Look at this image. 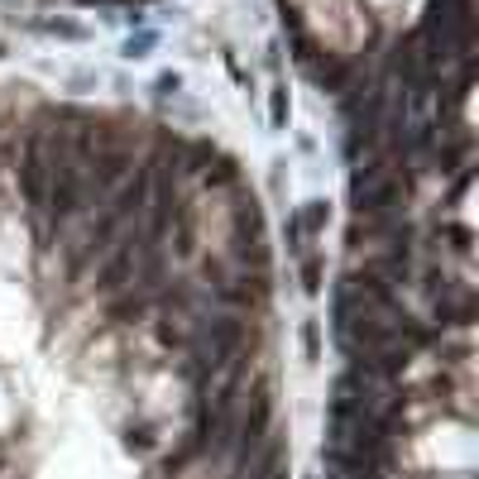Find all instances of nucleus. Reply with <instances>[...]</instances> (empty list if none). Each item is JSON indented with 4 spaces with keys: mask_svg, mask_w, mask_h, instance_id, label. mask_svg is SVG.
Listing matches in <instances>:
<instances>
[{
    "mask_svg": "<svg viewBox=\"0 0 479 479\" xmlns=\"http://www.w3.org/2000/svg\"><path fill=\"white\" fill-rule=\"evenodd\" d=\"M120 441H125V451H153L159 446V432H153V422H130L120 432Z\"/></svg>",
    "mask_w": 479,
    "mask_h": 479,
    "instance_id": "f03ea898",
    "label": "nucleus"
},
{
    "mask_svg": "<svg viewBox=\"0 0 479 479\" xmlns=\"http://www.w3.org/2000/svg\"><path fill=\"white\" fill-rule=\"evenodd\" d=\"M153 54V34H140V39H130L125 48V58H149Z\"/></svg>",
    "mask_w": 479,
    "mask_h": 479,
    "instance_id": "39448f33",
    "label": "nucleus"
},
{
    "mask_svg": "<svg viewBox=\"0 0 479 479\" xmlns=\"http://www.w3.org/2000/svg\"><path fill=\"white\" fill-rule=\"evenodd\" d=\"M327 220H331V207L321 197H312L307 207L298 211V230H307V235H317V230H327Z\"/></svg>",
    "mask_w": 479,
    "mask_h": 479,
    "instance_id": "7ed1b4c3",
    "label": "nucleus"
},
{
    "mask_svg": "<svg viewBox=\"0 0 479 479\" xmlns=\"http://www.w3.org/2000/svg\"><path fill=\"white\" fill-rule=\"evenodd\" d=\"M331 479H340V474H331Z\"/></svg>",
    "mask_w": 479,
    "mask_h": 479,
    "instance_id": "6e6552de",
    "label": "nucleus"
},
{
    "mask_svg": "<svg viewBox=\"0 0 479 479\" xmlns=\"http://www.w3.org/2000/svg\"><path fill=\"white\" fill-rule=\"evenodd\" d=\"M153 87H159V96H168V92H173V96H178V87H182V77H178V73H163L159 82H153Z\"/></svg>",
    "mask_w": 479,
    "mask_h": 479,
    "instance_id": "0eeeda50",
    "label": "nucleus"
},
{
    "mask_svg": "<svg viewBox=\"0 0 479 479\" xmlns=\"http://www.w3.org/2000/svg\"><path fill=\"white\" fill-rule=\"evenodd\" d=\"M302 288H307V293H321V259L302 264Z\"/></svg>",
    "mask_w": 479,
    "mask_h": 479,
    "instance_id": "20e7f679",
    "label": "nucleus"
},
{
    "mask_svg": "<svg viewBox=\"0 0 479 479\" xmlns=\"http://www.w3.org/2000/svg\"><path fill=\"white\" fill-rule=\"evenodd\" d=\"M48 34H63V39H82V29L77 24H67V20H44Z\"/></svg>",
    "mask_w": 479,
    "mask_h": 479,
    "instance_id": "423d86ee",
    "label": "nucleus"
},
{
    "mask_svg": "<svg viewBox=\"0 0 479 479\" xmlns=\"http://www.w3.org/2000/svg\"><path fill=\"white\" fill-rule=\"evenodd\" d=\"M134 264H140V249L125 240L115 254H106V264H101V273H96V288H101V293H120V288H130Z\"/></svg>",
    "mask_w": 479,
    "mask_h": 479,
    "instance_id": "f257e3e1",
    "label": "nucleus"
}]
</instances>
